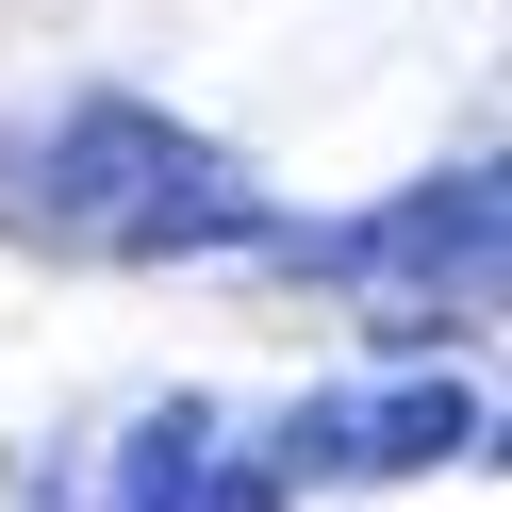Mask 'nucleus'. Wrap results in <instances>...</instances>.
Returning <instances> with one entry per match:
<instances>
[{
  "mask_svg": "<svg viewBox=\"0 0 512 512\" xmlns=\"http://www.w3.org/2000/svg\"><path fill=\"white\" fill-rule=\"evenodd\" d=\"M34 215L67 248H133V265H166V248H265V199L215 149H182L149 100H83L50 133V166H34Z\"/></svg>",
  "mask_w": 512,
  "mask_h": 512,
  "instance_id": "1",
  "label": "nucleus"
},
{
  "mask_svg": "<svg viewBox=\"0 0 512 512\" xmlns=\"http://www.w3.org/2000/svg\"><path fill=\"white\" fill-rule=\"evenodd\" d=\"M281 265H331L364 281V347H397V364H430L446 331H463L479 298H496V166L463 182H413L397 215H347V232H265Z\"/></svg>",
  "mask_w": 512,
  "mask_h": 512,
  "instance_id": "2",
  "label": "nucleus"
},
{
  "mask_svg": "<svg viewBox=\"0 0 512 512\" xmlns=\"http://www.w3.org/2000/svg\"><path fill=\"white\" fill-rule=\"evenodd\" d=\"M116 512H281V479L232 463V413L215 397H166V413H133V446H116Z\"/></svg>",
  "mask_w": 512,
  "mask_h": 512,
  "instance_id": "3",
  "label": "nucleus"
},
{
  "mask_svg": "<svg viewBox=\"0 0 512 512\" xmlns=\"http://www.w3.org/2000/svg\"><path fill=\"white\" fill-rule=\"evenodd\" d=\"M446 463H479V397L463 380H397L364 413L331 397V479H446Z\"/></svg>",
  "mask_w": 512,
  "mask_h": 512,
  "instance_id": "4",
  "label": "nucleus"
}]
</instances>
